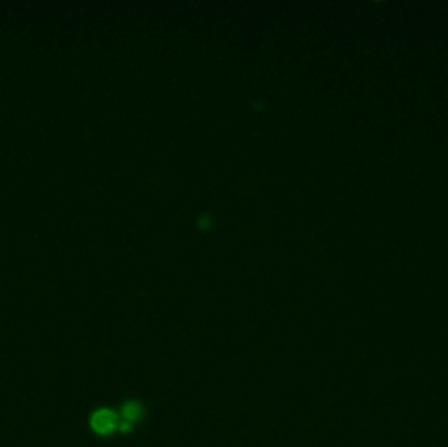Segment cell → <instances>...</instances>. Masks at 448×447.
<instances>
[{
  "instance_id": "7a4b0ae2",
  "label": "cell",
  "mask_w": 448,
  "mask_h": 447,
  "mask_svg": "<svg viewBox=\"0 0 448 447\" xmlns=\"http://www.w3.org/2000/svg\"><path fill=\"white\" fill-rule=\"evenodd\" d=\"M142 406L138 403H127L126 406H124L122 409V416L124 419H126L128 422H134L135 419H139L142 416Z\"/></svg>"
},
{
  "instance_id": "6da1fadb",
  "label": "cell",
  "mask_w": 448,
  "mask_h": 447,
  "mask_svg": "<svg viewBox=\"0 0 448 447\" xmlns=\"http://www.w3.org/2000/svg\"><path fill=\"white\" fill-rule=\"evenodd\" d=\"M91 425L96 433L108 435L117 429L120 422L115 413L111 409H100L92 416Z\"/></svg>"
}]
</instances>
